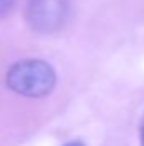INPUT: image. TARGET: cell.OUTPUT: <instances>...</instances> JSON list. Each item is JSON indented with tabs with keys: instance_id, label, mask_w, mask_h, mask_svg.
<instances>
[{
	"instance_id": "1",
	"label": "cell",
	"mask_w": 144,
	"mask_h": 146,
	"mask_svg": "<svg viewBox=\"0 0 144 146\" xmlns=\"http://www.w3.org/2000/svg\"><path fill=\"white\" fill-rule=\"evenodd\" d=\"M12 92L24 97H44L56 83L53 66L41 60H24L15 63L5 76Z\"/></svg>"
},
{
	"instance_id": "2",
	"label": "cell",
	"mask_w": 144,
	"mask_h": 146,
	"mask_svg": "<svg viewBox=\"0 0 144 146\" xmlns=\"http://www.w3.org/2000/svg\"><path fill=\"white\" fill-rule=\"evenodd\" d=\"M68 17V0H27L26 19L31 29L42 34L56 33Z\"/></svg>"
},
{
	"instance_id": "3",
	"label": "cell",
	"mask_w": 144,
	"mask_h": 146,
	"mask_svg": "<svg viewBox=\"0 0 144 146\" xmlns=\"http://www.w3.org/2000/svg\"><path fill=\"white\" fill-rule=\"evenodd\" d=\"M15 5V0H0V17H5Z\"/></svg>"
},
{
	"instance_id": "4",
	"label": "cell",
	"mask_w": 144,
	"mask_h": 146,
	"mask_svg": "<svg viewBox=\"0 0 144 146\" xmlns=\"http://www.w3.org/2000/svg\"><path fill=\"white\" fill-rule=\"evenodd\" d=\"M139 139H141V146H144V117L141 122V129H139Z\"/></svg>"
},
{
	"instance_id": "5",
	"label": "cell",
	"mask_w": 144,
	"mask_h": 146,
	"mask_svg": "<svg viewBox=\"0 0 144 146\" xmlns=\"http://www.w3.org/2000/svg\"><path fill=\"white\" fill-rule=\"evenodd\" d=\"M63 146H85L81 141H70V143H66V145H63Z\"/></svg>"
}]
</instances>
